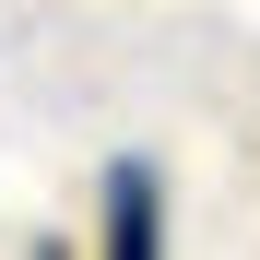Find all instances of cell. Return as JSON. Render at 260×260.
Returning <instances> with one entry per match:
<instances>
[{
  "label": "cell",
  "instance_id": "cell-1",
  "mask_svg": "<svg viewBox=\"0 0 260 260\" xmlns=\"http://www.w3.org/2000/svg\"><path fill=\"white\" fill-rule=\"evenodd\" d=\"M107 248H118V260H154V248H166V201H154V166H118V178H107Z\"/></svg>",
  "mask_w": 260,
  "mask_h": 260
}]
</instances>
